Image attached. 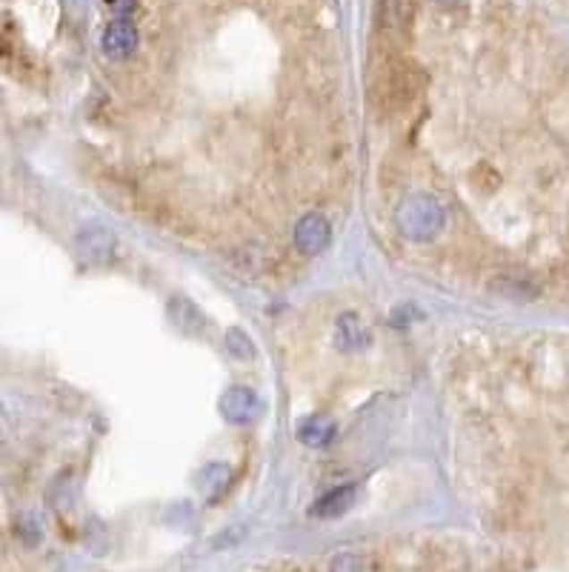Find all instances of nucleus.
Segmentation results:
<instances>
[{
    "label": "nucleus",
    "mask_w": 569,
    "mask_h": 572,
    "mask_svg": "<svg viewBox=\"0 0 569 572\" xmlns=\"http://www.w3.org/2000/svg\"><path fill=\"white\" fill-rule=\"evenodd\" d=\"M420 92H424V72L406 57H389L372 83L375 107L386 115L406 112L420 98Z\"/></svg>",
    "instance_id": "nucleus-1"
},
{
    "label": "nucleus",
    "mask_w": 569,
    "mask_h": 572,
    "mask_svg": "<svg viewBox=\"0 0 569 572\" xmlns=\"http://www.w3.org/2000/svg\"><path fill=\"white\" fill-rule=\"evenodd\" d=\"M444 221H446L444 207L432 195H410L395 209V224L401 235L415 243L432 241L444 229Z\"/></svg>",
    "instance_id": "nucleus-2"
},
{
    "label": "nucleus",
    "mask_w": 569,
    "mask_h": 572,
    "mask_svg": "<svg viewBox=\"0 0 569 572\" xmlns=\"http://www.w3.org/2000/svg\"><path fill=\"white\" fill-rule=\"evenodd\" d=\"M415 21V0H384L378 12V32L392 43H401L412 32Z\"/></svg>",
    "instance_id": "nucleus-3"
},
{
    "label": "nucleus",
    "mask_w": 569,
    "mask_h": 572,
    "mask_svg": "<svg viewBox=\"0 0 569 572\" xmlns=\"http://www.w3.org/2000/svg\"><path fill=\"white\" fill-rule=\"evenodd\" d=\"M292 241H295V246L301 249L303 255H318V252H324V249L329 246V241H332V226L327 224L324 215L310 212V215H303L301 221L295 224V232H292Z\"/></svg>",
    "instance_id": "nucleus-4"
},
{
    "label": "nucleus",
    "mask_w": 569,
    "mask_h": 572,
    "mask_svg": "<svg viewBox=\"0 0 569 572\" xmlns=\"http://www.w3.org/2000/svg\"><path fill=\"white\" fill-rule=\"evenodd\" d=\"M138 40H140V35H138L135 23L129 18H118L106 26L104 38H100V49H104V55L112 57V61H126L129 55H135Z\"/></svg>",
    "instance_id": "nucleus-5"
},
{
    "label": "nucleus",
    "mask_w": 569,
    "mask_h": 572,
    "mask_svg": "<svg viewBox=\"0 0 569 572\" xmlns=\"http://www.w3.org/2000/svg\"><path fill=\"white\" fill-rule=\"evenodd\" d=\"M221 415L229 423H238V427H243V423H252L260 415L258 395L252 389H243V387L226 389L224 398H221Z\"/></svg>",
    "instance_id": "nucleus-6"
},
{
    "label": "nucleus",
    "mask_w": 569,
    "mask_h": 572,
    "mask_svg": "<svg viewBox=\"0 0 569 572\" xmlns=\"http://www.w3.org/2000/svg\"><path fill=\"white\" fill-rule=\"evenodd\" d=\"M78 252L86 263H106L115 252V238L104 226H89L78 235Z\"/></svg>",
    "instance_id": "nucleus-7"
},
{
    "label": "nucleus",
    "mask_w": 569,
    "mask_h": 572,
    "mask_svg": "<svg viewBox=\"0 0 569 572\" xmlns=\"http://www.w3.org/2000/svg\"><path fill=\"white\" fill-rule=\"evenodd\" d=\"M355 501V487H338V490H332L327 492L320 501L312 507V516L318 518H338L341 512H346L349 507H352Z\"/></svg>",
    "instance_id": "nucleus-8"
},
{
    "label": "nucleus",
    "mask_w": 569,
    "mask_h": 572,
    "mask_svg": "<svg viewBox=\"0 0 569 572\" xmlns=\"http://www.w3.org/2000/svg\"><path fill=\"white\" fill-rule=\"evenodd\" d=\"M367 338H369V332L361 327L355 312L341 315V320H338V346L341 349H346V352L361 349V346H367Z\"/></svg>",
    "instance_id": "nucleus-9"
},
{
    "label": "nucleus",
    "mask_w": 569,
    "mask_h": 572,
    "mask_svg": "<svg viewBox=\"0 0 569 572\" xmlns=\"http://www.w3.org/2000/svg\"><path fill=\"white\" fill-rule=\"evenodd\" d=\"M332 435H335V423L327 415H315L301 427V441L306 447H324Z\"/></svg>",
    "instance_id": "nucleus-10"
},
{
    "label": "nucleus",
    "mask_w": 569,
    "mask_h": 572,
    "mask_svg": "<svg viewBox=\"0 0 569 572\" xmlns=\"http://www.w3.org/2000/svg\"><path fill=\"white\" fill-rule=\"evenodd\" d=\"M226 346H229L232 355H238L243 361H250V355H252V344H250V338H243L241 329H232L226 335Z\"/></svg>",
    "instance_id": "nucleus-11"
},
{
    "label": "nucleus",
    "mask_w": 569,
    "mask_h": 572,
    "mask_svg": "<svg viewBox=\"0 0 569 572\" xmlns=\"http://www.w3.org/2000/svg\"><path fill=\"white\" fill-rule=\"evenodd\" d=\"M104 4L112 14H118V18H129V14L138 9V0H104Z\"/></svg>",
    "instance_id": "nucleus-12"
},
{
    "label": "nucleus",
    "mask_w": 569,
    "mask_h": 572,
    "mask_svg": "<svg viewBox=\"0 0 569 572\" xmlns=\"http://www.w3.org/2000/svg\"><path fill=\"white\" fill-rule=\"evenodd\" d=\"M437 4H444V6H455L458 0H437Z\"/></svg>",
    "instance_id": "nucleus-13"
}]
</instances>
